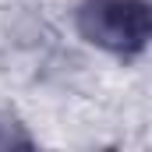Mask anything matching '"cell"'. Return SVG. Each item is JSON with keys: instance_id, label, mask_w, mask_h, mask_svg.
<instances>
[{"instance_id": "6da1fadb", "label": "cell", "mask_w": 152, "mask_h": 152, "mask_svg": "<svg viewBox=\"0 0 152 152\" xmlns=\"http://www.w3.org/2000/svg\"><path fill=\"white\" fill-rule=\"evenodd\" d=\"M78 32L106 53L134 57L149 46L152 32L149 4L145 0H81Z\"/></svg>"}, {"instance_id": "7a4b0ae2", "label": "cell", "mask_w": 152, "mask_h": 152, "mask_svg": "<svg viewBox=\"0 0 152 152\" xmlns=\"http://www.w3.org/2000/svg\"><path fill=\"white\" fill-rule=\"evenodd\" d=\"M28 145H32L28 131H25L21 124H14L11 117H0V152H7V149H28Z\"/></svg>"}]
</instances>
